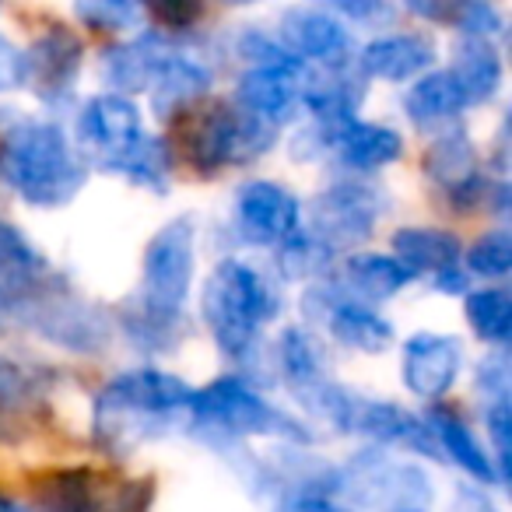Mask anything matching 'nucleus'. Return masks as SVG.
<instances>
[{
    "mask_svg": "<svg viewBox=\"0 0 512 512\" xmlns=\"http://www.w3.org/2000/svg\"><path fill=\"white\" fill-rule=\"evenodd\" d=\"M278 39L306 67H344L355 60L351 57L355 43H351L348 25L323 8H288L281 15Z\"/></svg>",
    "mask_w": 512,
    "mask_h": 512,
    "instance_id": "obj_14",
    "label": "nucleus"
},
{
    "mask_svg": "<svg viewBox=\"0 0 512 512\" xmlns=\"http://www.w3.org/2000/svg\"><path fill=\"white\" fill-rule=\"evenodd\" d=\"M365 74L358 71V64L344 67H313L306 71L302 81V109L313 116V123L327 130H341L344 123L358 120V109L365 102Z\"/></svg>",
    "mask_w": 512,
    "mask_h": 512,
    "instance_id": "obj_19",
    "label": "nucleus"
},
{
    "mask_svg": "<svg viewBox=\"0 0 512 512\" xmlns=\"http://www.w3.org/2000/svg\"><path fill=\"white\" fill-rule=\"evenodd\" d=\"M155 498V481L151 477H113L99 481L95 474L92 512H148Z\"/></svg>",
    "mask_w": 512,
    "mask_h": 512,
    "instance_id": "obj_34",
    "label": "nucleus"
},
{
    "mask_svg": "<svg viewBox=\"0 0 512 512\" xmlns=\"http://www.w3.org/2000/svg\"><path fill=\"white\" fill-rule=\"evenodd\" d=\"M85 67V43L67 25H50L25 50V85L46 106H67Z\"/></svg>",
    "mask_w": 512,
    "mask_h": 512,
    "instance_id": "obj_12",
    "label": "nucleus"
},
{
    "mask_svg": "<svg viewBox=\"0 0 512 512\" xmlns=\"http://www.w3.org/2000/svg\"><path fill=\"white\" fill-rule=\"evenodd\" d=\"M386 211V190L372 186L369 179H337L330 183L320 197L313 200V221H309V235L337 256L341 249L358 246L376 232L379 214Z\"/></svg>",
    "mask_w": 512,
    "mask_h": 512,
    "instance_id": "obj_9",
    "label": "nucleus"
},
{
    "mask_svg": "<svg viewBox=\"0 0 512 512\" xmlns=\"http://www.w3.org/2000/svg\"><path fill=\"white\" fill-rule=\"evenodd\" d=\"M309 316L323 323L330 330L337 344L351 351H362V355H383V351L393 348V323L386 320L379 309L365 306V302L344 299L337 288L330 285H316L306 292L302 299Z\"/></svg>",
    "mask_w": 512,
    "mask_h": 512,
    "instance_id": "obj_11",
    "label": "nucleus"
},
{
    "mask_svg": "<svg viewBox=\"0 0 512 512\" xmlns=\"http://www.w3.org/2000/svg\"><path fill=\"white\" fill-rule=\"evenodd\" d=\"M330 15H337L341 22H362V25H383L390 22L397 11L390 4H379V0H337Z\"/></svg>",
    "mask_w": 512,
    "mask_h": 512,
    "instance_id": "obj_42",
    "label": "nucleus"
},
{
    "mask_svg": "<svg viewBox=\"0 0 512 512\" xmlns=\"http://www.w3.org/2000/svg\"><path fill=\"white\" fill-rule=\"evenodd\" d=\"M193 386L172 372L127 369L113 376L92 400V439L109 456H127L144 442L172 432L179 418H190Z\"/></svg>",
    "mask_w": 512,
    "mask_h": 512,
    "instance_id": "obj_1",
    "label": "nucleus"
},
{
    "mask_svg": "<svg viewBox=\"0 0 512 512\" xmlns=\"http://www.w3.org/2000/svg\"><path fill=\"white\" fill-rule=\"evenodd\" d=\"M183 120V155L200 176H218L221 169L253 165L278 141V127L246 113L235 102H207L204 109H186Z\"/></svg>",
    "mask_w": 512,
    "mask_h": 512,
    "instance_id": "obj_6",
    "label": "nucleus"
},
{
    "mask_svg": "<svg viewBox=\"0 0 512 512\" xmlns=\"http://www.w3.org/2000/svg\"><path fill=\"white\" fill-rule=\"evenodd\" d=\"M0 176L32 207H64L85 190L88 162L50 120H15L0 144Z\"/></svg>",
    "mask_w": 512,
    "mask_h": 512,
    "instance_id": "obj_2",
    "label": "nucleus"
},
{
    "mask_svg": "<svg viewBox=\"0 0 512 512\" xmlns=\"http://www.w3.org/2000/svg\"><path fill=\"white\" fill-rule=\"evenodd\" d=\"M355 64L365 74V81H407L435 64V43L421 32H393V36L372 39L362 57H355Z\"/></svg>",
    "mask_w": 512,
    "mask_h": 512,
    "instance_id": "obj_21",
    "label": "nucleus"
},
{
    "mask_svg": "<svg viewBox=\"0 0 512 512\" xmlns=\"http://www.w3.org/2000/svg\"><path fill=\"white\" fill-rule=\"evenodd\" d=\"M467 271L477 278H505L512 271V235L509 228H491L463 253Z\"/></svg>",
    "mask_w": 512,
    "mask_h": 512,
    "instance_id": "obj_35",
    "label": "nucleus"
},
{
    "mask_svg": "<svg viewBox=\"0 0 512 512\" xmlns=\"http://www.w3.org/2000/svg\"><path fill=\"white\" fill-rule=\"evenodd\" d=\"M179 53L176 36H165V32L151 29L141 36L127 39L120 46H109L102 53V81L113 85L116 95H137V92H151L158 81V74L165 71L172 57Z\"/></svg>",
    "mask_w": 512,
    "mask_h": 512,
    "instance_id": "obj_15",
    "label": "nucleus"
},
{
    "mask_svg": "<svg viewBox=\"0 0 512 512\" xmlns=\"http://www.w3.org/2000/svg\"><path fill=\"white\" fill-rule=\"evenodd\" d=\"M95 474L88 467L46 470L32 481V502L39 512H92Z\"/></svg>",
    "mask_w": 512,
    "mask_h": 512,
    "instance_id": "obj_31",
    "label": "nucleus"
},
{
    "mask_svg": "<svg viewBox=\"0 0 512 512\" xmlns=\"http://www.w3.org/2000/svg\"><path fill=\"white\" fill-rule=\"evenodd\" d=\"M425 425H428V432H432L439 453L449 456L463 474L474 477V481H481V484H498L495 463H491L488 449L481 446V439L470 432L467 421H463L453 407L432 404L425 414Z\"/></svg>",
    "mask_w": 512,
    "mask_h": 512,
    "instance_id": "obj_24",
    "label": "nucleus"
},
{
    "mask_svg": "<svg viewBox=\"0 0 512 512\" xmlns=\"http://www.w3.org/2000/svg\"><path fill=\"white\" fill-rule=\"evenodd\" d=\"M120 330L144 355H169L186 334V316H162L127 299L120 306Z\"/></svg>",
    "mask_w": 512,
    "mask_h": 512,
    "instance_id": "obj_32",
    "label": "nucleus"
},
{
    "mask_svg": "<svg viewBox=\"0 0 512 512\" xmlns=\"http://www.w3.org/2000/svg\"><path fill=\"white\" fill-rule=\"evenodd\" d=\"M484 425H488L491 435V449H495V474L498 484H505L509 477V453H512V407L509 400H498V404L484 407Z\"/></svg>",
    "mask_w": 512,
    "mask_h": 512,
    "instance_id": "obj_39",
    "label": "nucleus"
},
{
    "mask_svg": "<svg viewBox=\"0 0 512 512\" xmlns=\"http://www.w3.org/2000/svg\"><path fill=\"white\" fill-rule=\"evenodd\" d=\"M453 25L460 29V39H488V43H495L505 32V15L488 0H470V4H456Z\"/></svg>",
    "mask_w": 512,
    "mask_h": 512,
    "instance_id": "obj_37",
    "label": "nucleus"
},
{
    "mask_svg": "<svg viewBox=\"0 0 512 512\" xmlns=\"http://www.w3.org/2000/svg\"><path fill=\"white\" fill-rule=\"evenodd\" d=\"M235 50H239V57L246 60L249 67H299V60L281 46L278 36H267V32H260V29L242 32Z\"/></svg>",
    "mask_w": 512,
    "mask_h": 512,
    "instance_id": "obj_38",
    "label": "nucleus"
},
{
    "mask_svg": "<svg viewBox=\"0 0 512 512\" xmlns=\"http://www.w3.org/2000/svg\"><path fill=\"white\" fill-rule=\"evenodd\" d=\"M456 512H498V509L481 495V491L460 488V505H456Z\"/></svg>",
    "mask_w": 512,
    "mask_h": 512,
    "instance_id": "obj_47",
    "label": "nucleus"
},
{
    "mask_svg": "<svg viewBox=\"0 0 512 512\" xmlns=\"http://www.w3.org/2000/svg\"><path fill=\"white\" fill-rule=\"evenodd\" d=\"M393 260L407 267L411 274H442L449 267H460L463 246L456 232L446 228H428V225H404L390 235Z\"/></svg>",
    "mask_w": 512,
    "mask_h": 512,
    "instance_id": "obj_26",
    "label": "nucleus"
},
{
    "mask_svg": "<svg viewBox=\"0 0 512 512\" xmlns=\"http://www.w3.org/2000/svg\"><path fill=\"white\" fill-rule=\"evenodd\" d=\"M330 151H334L337 162L355 172V176H372V172L400 162V155H404V137H400L397 130L383 127V123L351 120L334 134Z\"/></svg>",
    "mask_w": 512,
    "mask_h": 512,
    "instance_id": "obj_22",
    "label": "nucleus"
},
{
    "mask_svg": "<svg viewBox=\"0 0 512 512\" xmlns=\"http://www.w3.org/2000/svg\"><path fill=\"white\" fill-rule=\"evenodd\" d=\"M278 512H341V509L323 495H292V498H281Z\"/></svg>",
    "mask_w": 512,
    "mask_h": 512,
    "instance_id": "obj_45",
    "label": "nucleus"
},
{
    "mask_svg": "<svg viewBox=\"0 0 512 512\" xmlns=\"http://www.w3.org/2000/svg\"><path fill=\"white\" fill-rule=\"evenodd\" d=\"M453 81L460 85L467 106H484L502 88V53L488 39H460L453 46Z\"/></svg>",
    "mask_w": 512,
    "mask_h": 512,
    "instance_id": "obj_27",
    "label": "nucleus"
},
{
    "mask_svg": "<svg viewBox=\"0 0 512 512\" xmlns=\"http://www.w3.org/2000/svg\"><path fill=\"white\" fill-rule=\"evenodd\" d=\"M0 512H29V509H25L22 502H15L11 495H4V491H0Z\"/></svg>",
    "mask_w": 512,
    "mask_h": 512,
    "instance_id": "obj_48",
    "label": "nucleus"
},
{
    "mask_svg": "<svg viewBox=\"0 0 512 512\" xmlns=\"http://www.w3.org/2000/svg\"><path fill=\"white\" fill-rule=\"evenodd\" d=\"M278 372L288 383L292 397L302 407H313V400L334 383V376L327 372V358L323 348L316 344V337L302 327H288L278 341Z\"/></svg>",
    "mask_w": 512,
    "mask_h": 512,
    "instance_id": "obj_23",
    "label": "nucleus"
},
{
    "mask_svg": "<svg viewBox=\"0 0 512 512\" xmlns=\"http://www.w3.org/2000/svg\"><path fill=\"white\" fill-rule=\"evenodd\" d=\"M74 15L88 25V29L99 32H127L137 29L144 18L141 4H130V0H85L74 8Z\"/></svg>",
    "mask_w": 512,
    "mask_h": 512,
    "instance_id": "obj_36",
    "label": "nucleus"
},
{
    "mask_svg": "<svg viewBox=\"0 0 512 512\" xmlns=\"http://www.w3.org/2000/svg\"><path fill=\"white\" fill-rule=\"evenodd\" d=\"M144 15L158 25V32L176 36V32H190L207 11L200 4H190V0H155V4L144 8Z\"/></svg>",
    "mask_w": 512,
    "mask_h": 512,
    "instance_id": "obj_40",
    "label": "nucleus"
},
{
    "mask_svg": "<svg viewBox=\"0 0 512 512\" xmlns=\"http://www.w3.org/2000/svg\"><path fill=\"white\" fill-rule=\"evenodd\" d=\"M425 176L449 197V204L470 211V207L488 204V176L481 169V158L460 123H449L432 137L425 148Z\"/></svg>",
    "mask_w": 512,
    "mask_h": 512,
    "instance_id": "obj_10",
    "label": "nucleus"
},
{
    "mask_svg": "<svg viewBox=\"0 0 512 512\" xmlns=\"http://www.w3.org/2000/svg\"><path fill=\"white\" fill-rule=\"evenodd\" d=\"M53 372L43 365H22L0 358V442H18L29 414L46 400Z\"/></svg>",
    "mask_w": 512,
    "mask_h": 512,
    "instance_id": "obj_20",
    "label": "nucleus"
},
{
    "mask_svg": "<svg viewBox=\"0 0 512 512\" xmlns=\"http://www.w3.org/2000/svg\"><path fill=\"white\" fill-rule=\"evenodd\" d=\"M200 316L228 362L253 365L260 351V330L281 316V295L271 278L228 256L207 274Z\"/></svg>",
    "mask_w": 512,
    "mask_h": 512,
    "instance_id": "obj_3",
    "label": "nucleus"
},
{
    "mask_svg": "<svg viewBox=\"0 0 512 512\" xmlns=\"http://www.w3.org/2000/svg\"><path fill=\"white\" fill-rule=\"evenodd\" d=\"M404 8L411 11V15L425 18V22H435V25H453V15H456V4H439V0H428V4L411 0Z\"/></svg>",
    "mask_w": 512,
    "mask_h": 512,
    "instance_id": "obj_44",
    "label": "nucleus"
},
{
    "mask_svg": "<svg viewBox=\"0 0 512 512\" xmlns=\"http://www.w3.org/2000/svg\"><path fill=\"white\" fill-rule=\"evenodd\" d=\"M432 495L425 467L390 449H362L337 467L330 502L344 512H432Z\"/></svg>",
    "mask_w": 512,
    "mask_h": 512,
    "instance_id": "obj_5",
    "label": "nucleus"
},
{
    "mask_svg": "<svg viewBox=\"0 0 512 512\" xmlns=\"http://www.w3.org/2000/svg\"><path fill=\"white\" fill-rule=\"evenodd\" d=\"M106 172L130 179L134 186L148 193H169V179H172V148L165 137L158 134H141L137 144H130L120 158L102 165Z\"/></svg>",
    "mask_w": 512,
    "mask_h": 512,
    "instance_id": "obj_30",
    "label": "nucleus"
},
{
    "mask_svg": "<svg viewBox=\"0 0 512 512\" xmlns=\"http://www.w3.org/2000/svg\"><path fill=\"white\" fill-rule=\"evenodd\" d=\"M463 313L467 323L484 344L505 348L512 337V299L505 288H477L463 295Z\"/></svg>",
    "mask_w": 512,
    "mask_h": 512,
    "instance_id": "obj_33",
    "label": "nucleus"
},
{
    "mask_svg": "<svg viewBox=\"0 0 512 512\" xmlns=\"http://www.w3.org/2000/svg\"><path fill=\"white\" fill-rule=\"evenodd\" d=\"M190 421L200 435L214 442L281 439L285 446H309L313 442V432L299 418L274 407L242 376H218L214 383L193 390Z\"/></svg>",
    "mask_w": 512,
    "mask_h": 512,
    "instance_id": "obj_4",
    "label": "nucleus"
},
{
    "mask_svg": "<svg viewBox=\"0 0 512 512\" xmlns=\"http://www.w3.org/2000/svg\"><path fill=\"white\" fill-rule=\"evenodd\" d=\"M60 288H67V278L53 271L43 249L15 221L0 218V327L32 330Z\"/></svg>",
    "mask_w": 512,
    "mask_h": 512,
    "instance_id": "obj_7",
    "label": "nucleus"
},
{
    "mask_svg": "<svg viewBox=\"0 0 512 512\" xmlns=\"http://www.w3.org/2000/svg\"><path fill=\"white\" fill-rule=\"evenodd\" d=\"M141 134H144L141 109H137L134 99H127V95L102 92V95H95V99H88L78 116V137H81V144L92 151L99 165L120 158L130 144H137Z\"/></svg>",
    "mask_w": 512,
    "mask_h": 512,
    "instance_id": "obj_16",
    "label": "nucleus"
},
{
    "mask_svg": "<svg viewBox=\"0 0 512 512\" xmlns=\"http://www.w3.org/2000/svg\"><path fill=\"white\" fill-rule=\"evenodd\" d=\"M309 67H246L235 85V106L260 116L271 127H285L302 109V81Z\"/></svg>",
    "mask_w": 512,
    "mask_h": 512,
    "instance_id": "obj_18",
    "label": "nucleus"
},
{
    "mask_svg": "<svg viewBox=\"0 0 512 512\" xmlns=\"http://www.w3.org/2000/svg\"><path fill=\"white\" fill-rule=\"evenodd\" d=\"M211 92V71L200 64L197 57L179 50L176 57L165 64V71L158 74L155 88H151V106L155 113L162 116H172V113H186V109L197 106L204 95Z\"/></svg>",
    "mask_w": 512,
    "mask_h": 512,
    "instance_id": "obj_29",
    "label": "nucleus"
},
{
    "mask_svg": "<svg viewBox=\"0 0 512 512\" xmlns=\"http://www.w3.org/2000/svg\"><path fill=\"white\" fill-rule=\"evenodd\" d=\"M414 281V274L407 271L400 260H393L390 253H351L341 267V288L348 295L344 299H355V302H383L400 295L407 285ZM337 288V292H341Z\"/></svg>",
    "mask_w": 512,
    "mask_h": 512,
    "instance_id": "obj_25",
    "label": "nucleus"
},
{
    "mask_svg": "<svg viewBox=\"0 0 512 512\" xmlns=\"http://www.w3.org/2000/svg\"><path fill=\"white\" fill-rule=\"evenodd\" d=\"M341 512H344V509H341Z\"/></svg>",
    "mask_w": 512,
    "mask_h": 512,
    "instance_id": "obj_49",
    "label": "nucleus"
},
{
    "mask_svg": "<svg viewBox=\"0 0 512 512\" xmlns=\"http://www.w3.org/2000/svg\"><path fill=\"white\" fill-rule=\"evenodd\" d=\"M467 109L460 85L453 81L449 71H432L421 74L411 85V92L404 95V113L418 130H442L449 123H456V116Z\"/></svg>",
    "mask_w": 512,
    "mask_h": 512,
    "instance_id": "obj_28",
    "label": "nucleus"
},
{
    "mask_svg": "<svg viewBox=\"0 0 512 512\" xmlns=\"http://www.w3.org/2000/svg\"><path fill=\"white\" fill-rule=\"evenodd\" d=\"M302 228V204L292 190L271 179H246L235 190V232L253 246H274Z\"/></svg>",
    "mask_w": 512,
    "mask_h": 512,
    "instance_id": "obj_13",
    "label": "nucleus"
},
{
    "mask_svg": "<svg viewBox=\"0 0 512 512\" xmlns=\"http://www.w3.org/2000/svg\"><path fill=\"white\" fill-rule=\"evenodd\" d=\"M25 85V50H18L8 36H0V95Z\"/></svg>",
    "mask_w": 512,
    "mask_h": 512,
    "instance_id": "obj_43",
    "label": "nucleus"
},
{
    "mask_svg": "<svg viewBox=\"0 0 512 512\" xmlns=\"http://www.w3.org/2000/svg\"><path fill=\"white\" fill-rule=\"evenodd\" d=\"M463 365V348L449 334H414L404 344V386L418 400L439 404L453 390Z\"/></svg>",
    "mask_w": 512,
    "mask_h": 512,
    "instance_id": "obj_17",
    "label": "nucleus"
},
{
    "mask_svg": "<svg viewBox=\"0 0 512 512\" xmlns=\"http://www.w3.org/2000/svg\"><path fill=\"white\" fill-rule=\"evenodd\" d=\"M477 393L488 404L509 400V358H505V348H498L495 355H488L477 365Z\"/></svg>",
    "mask_w": 512,
    "mask_h": 512,
    "instance_id": "obj_41",
    "label": "nucleus"
},
{
    "mask_svg": "<svg viewBox=\"0 0 512 512\" xmlns=\"http://www.w3.org/2000/svg\"><path fill=\"white\" fill-rule=\"evenodd\" d=\"M197 271V225L190 214L172 218L144 246L141 292L130 295L137 306L162 316H183Z\"/></svg>",
    "mask_w": 512,
    "mask_h": 512,
    "instance_id": "obj_8",
    "label": "nucleus"
},
{
    "mask_svg": "<svg viewBox=\"0 0 512 512\" xmlns=\"http://www.w3.org/2000/svg\"><path fill=\"white\" fill-rule=\"evenodd\" d=\"M432 288H435V292H442V295H467L470 292V278H467V271H460V267H449V271L435 274Z\"/></svg>",
    "mask_w": 512,
    "mask_h": 512,
    "instance_id": "obj_46",
    "label": "nucleus"
}]
</instances>
